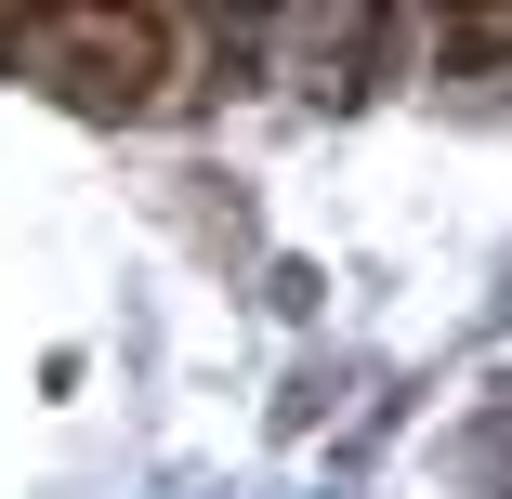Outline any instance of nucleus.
Segmentation results:
<instances>
[{
  "instance_id": "nucleus-1",
  "label": "nucleus",
  "mask_w": 512,
  "mask_h": 499,
  "mask_svg": "<svg viewBox=\"0 0 512 499\" xmlns=\"http://www.w3.org/2000/svg\"><path fill=\"white\" fill-rule=\"evenodd\" d=\"M14 66H40L92 119H132V106H158V79H171V27L158 14H27Z\"/></svg>"
},
{
  "instance_id": "nucleus-2",
  "label": "nucleus",
  "mask_w": 512,
  "mask_h": 499,
  "mask_svg": "<svg viewBox=\"0 0 512 499\" xmlns=\"http://www.w3.org/2000/svg\"><path fill=\"white\" fill-rule=\"evenodd\" d=\"M14 27H27V14H0V66H14Z\"/></svg>"
}]
</instances>
